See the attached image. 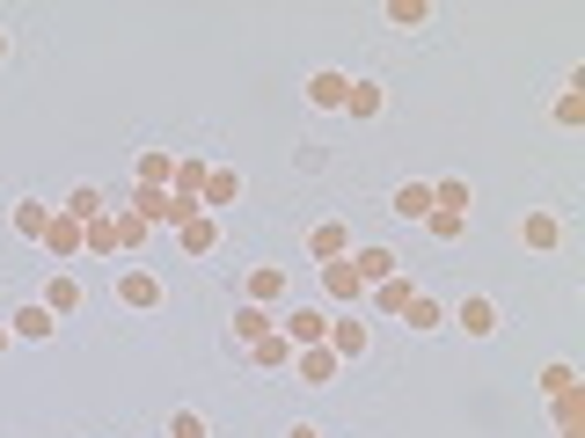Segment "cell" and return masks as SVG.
Returning a JSON list of instances; mask_svg holds the SVG:
<instances>
[{
	"mask_svg": "<svg viewBox=\"0 0 585 438\" xmlns=\"http://www.w3.org/2000/svg\"><path fill=\"white\" fill-rule=\"evenodd\" d=\"M446 329H462V337L490 343V337H498V329H505V307H498V300H483V292H468L462 307L446 315Z\"/></svg>",
	"mask_w": 585,
	"mask_h": 438,
	"instance_id": "1",
	"label": "cell"
},
{
	"mask_svg": "<svg viewBox=\"0 0 585 438\" xmlns=\"http://www.w3.org/2000/svg\"><path fill=\"white\" fill-rule=\"evenodd\" d=\"M37 242H45L51 264H81V256H88V234H81V219H67L59 205H51V227L37 234Z\"/></svg>",
	"mask_w": 585,
	"mask_h": 438,
	"instance_id": "2",
	"label": "cell"
},
{
	"mask_svg": "<svg viewBox=\"0 0 585 438\" xmlns=\"http://www.w3.org/2000/svg\"><path fill=\"white\" fill-rule=\"evenodd\" d=\"M286 373L300 380V388H330V380L344 373V358L330 351V343H308V351H292V365H286Z\"/></svg>",
	"mask_w": 585,
	"mask_h": 438,
	"instance_id": "3",
	"label": "cell"
},
{
	"mask_svg": "<svg viewBox=\"0 0 585 438\" xmlns=\"http://www.w3.org/2000/svg\"><path fill=\"white\" fill-rule=\"evenodd\" d=\"M278 337H286L292 351L322 343V337H330V307H292V315H278Z\"/></svg>",
	"mask_w": 585,
	"mask_h": 438,
	"instance_id": "4",
	"label": "cell"
},
{
	"mask_svg": "<svg viewBox=\"0 0 585 438\" xmlns=\"http://www.w3.org/2000/svg\"><path fill=\"white\" fill-rule=\"evenodd\" d=\"M351 270H359V285L373 292V285H389L395 270H403V256H395V248H381V242H366V248H351Z\"/></svg>",
	"mask_w": 585,
	"mask_h": 438,
	"instance_id": "5",
	"label": "cell"
},
{
	"mask_svg": "<svg viewBox=\"0 0 585 438\" xmlns=\"http://www.w3.org/2000/svg\"><path fill=\"white\" fill-rule=\"evenodd\" d=\"M286 285H292L286 264H256V270H249V285H242V300H249V307H278V300H286Z\"/></svg>",
	"mask_w": 585,
	"mask_h": 438,
	"instance_id": "6",
	"label": "cell"
},
{
	"mask_svg": "<svg viewBox=\"0 0 585 438\" xmlns=\"http://www.w3.org/2000/svg\"><path fill=\"white\" fill-rule=\"evenodd\" d=\"M8 329H15L23 343H51V337H59V315H51L45 300H23V307L8 315Z\"/></svg>",
	"mask_w": 585,
	"mask_h": 438,
	"instance_id": "7",
	"label": "cell"
},
{
	"mask_svg": "<svg viewBox=\"0 0 585 438\" xmlns=\"http://www.w3.org/2000/svg\"><path fill=\"white\" fill-rule=\"evenodd\" d=\"M322 343H330V351H337V358L351 365V358H366V343H373V329H366L359 315H330V337H322Z\"/></svg>",
	"mask_w": 585,
	"mask_h": 438,
	"instance_id": "8",
	"label": "cell"
},
{
	"mask_svg": "<svg viewBox=\"0 0 585 438\" xmlns=\"http://www.w3.org/2000/svg\"><path fill=\"white\" fill-rule=\"evenodd\" d=\"M118 307H140V315H146V307H162V278L140 270V264L118 270Z\"/></svg>",
	"mask_w": 585,
	"mask_h": 438,
	"instance_id": "9",
	"label": "cell"
},
{
	"mask_svg": "<svg viewBox=\"0 0 585 438\" xmlns=\"http://www.w3.org/2000/svg\"><path fill=\"white\" fill-rule=\"evenodd\" d=\"M322 300H337V307H359V300H366V285H359V270H351V256L322 264Z\"/></svg>",
	"mask_w": 585,
	"mask_h": 438,
	"instance_id": "10",
	"label": "cell"
},
{
	"mask_svg": "<svg viewBox=\"0 0 585 438\" xmlns=\"http://www.w3.org/2000/svg\"><path fill=\"white\" fill-rule=\"evenodd\" d=\"M271 329H278V315H271V307H235V321H227V337H235V351H249V343H264Z\"/></svg>",
	"mask_w": 585,
	"mask_h": 438,
	"instance_id": "11",
	"label": "cell"
},
{
	"mask_svg": "<svg viewBox=\"0 0 585 438\" xmlns=\"http://www.w3.org/2000/svg\"><path fill=\"white\" fill-rule=\"evenodd\" d=\"M381 110H389V88H381V81H373V73H359V81H351V88H344V118H381Z\"/></svg>",
	"mask_w": 585,
	"mask_h": 438,
	"instance_id": "12",
	"label": "cell"
},
{
	"mask_svg": "<svg viewBox=\"0 0 585 438\" xmlns=\"http://www.w3.org/2000/svg\"><path fill=\"white\" fill-rule=\"evenodd\" d=\"M132 183H146V191H169V183H176V146H146L140 161H132Z\"/></svg>",
	"mask_w": 585,
	"mask_h": 438,
	"instance_id": "13",
	"label": "cell"
},
{
	"mask_svg": "<svg viewBox=\"0 0 585 438\" xmlns=\"http://www.w3.org/2000/svg\"><path fill=\"white\" fill-rule=\"evenodd\" d=\"M205 212H227V205H242V169H205V191H198Z\"/></svg>",
	"mask_w": 585,
	"mask_h": 438,
	"instance_id": "14",
	"label": "cell"
},
{
	"mask_svg": "<svg viewBox=\"0 0 585 438\" xmlns=\"http://www.w3.org/2000/svg\"><path fill=\"white\" fill-rule=\"evenodd\" d=\"M37 300H45V307H51L59 321H73V315H81V278H73V270H51Z\"/></svg>",
	"mask_w": 585,
	"mask_h": 438,
	"instance_id": "15",
	"label": "cell"
},
{
	"mask_svg": "<svg viewBox=\"0 0 585 438\" xmlns=\"http://www.w3.org/2000/svg\"><path fill=\"white\" fill-rule=\"evenodd\" d=\"M403 329H410V337H439V329H446V307H439L432 292H410V307H403Z\"/></svg>",
	"mask_w": 585,
	"mask_h": 438,
	"instance_id": "16",
	"label": "cell"
},
{
	"mask_svg": "<svg viewBox=\"0 0 585 438\" xmlns=\"http://www.w3.org/2000/svg\"><path fill=\"white\" fill-rule=\"evenodd\" d=\"M176 248H183V256H213V248H219V212L183 219V227H176Z\"/></svg>",
	"mask_w": 585,
	"mask_h": 438,
	"instance_id": "17",
	"label": "cell"
},
{
	"mask_svg": "<svg viewBox=\"0 0 585 438\" xmlns=\"http://www.w3.org/2000/svg\"><path fill=\"white\" fill-rule=\"evenodd\" d=\"M308 256H315V264H337V256H351V227H344V219H322L315 234H308Z\"/></svg>",
	"mask_w": 585,
	"mask_h": 438,
	"instance_id": "18",
	"label": "cell"
},
{
	"mask_svg": "<svg viewBox=\"0 0 585 438\" xmlns=\"http://www.w3.org/2000/svg\"><path fill=\"white\" fill-rule=\"evenodd\" d=\"M512 234H520V248H557V242H563V219H557V212H520V227H512Z\"/></svg>",
	"mask_w": 585,
	"mask_h": 438,
	"instance_id": "19",
	"label": "cell"
},
{
	"mask_svg": "<svg viewBox=\"0 0 585 438\" xmlns=\"http://www.w3.org/2000/svg\"><path fill=\"white\" fill-rule=\"evenodd\" d=\"M8 227H15L23 242H37V234L51 227V205H45V197H15V205H8Z\"/></svg>",
	"mask_w": 585,
	"mask_h": 438,
	"instance_id": "20",
	"label": "cell"
},
{
	"mask_svg": "<svg viewBox=\"0 0 585 438\" xmlns=\"http://www.w3.org/2000/svg\"><path fill=\"white\" fill-rule=\"evenodd\" d=\"M344 88H351V73H337V66L308 73V102H315V110H344Z\"/></svg>",
	"mask_w": 585,
	"mask_h": 438,
	"instance_id": "21",
	"label": "cell"
},
{
	"mask_svg": "<svg viewBox=\"0 0 585 438\" xmlns=\"http://www.w3.org/2000/svg\"><path fill=\"white\" fill-rule=\"evenodd\" d=\"M389 212L395 219H417V227H425V212H432V183H395V197H389Z\"/></svg>",
	"mask_w": 585,
	"mask_h": 438,
	"instance_id": "22",
	"label": "cell"
},
{
	"mask_svg": "<svg viewBox=\"0 0 585 438\" xmlns=\"http://www.w3.org/2000/svg\"><path fill=\"white\" fill-rule=\"evenodd\" d=\"M242 358H249V365H256V373H286V365H292V343H286V337H278V329H271V337H264V343H249Z\"/></svg>",
	"mask_w": 585,
	"mask_h": 438,
	"instance_id": "23",
	"label": "cell"
},
{
	"mask_svg": "<svg viewBox=\"0 0 585 438\" xmlns=\"http://www.w3.org/2000/svg\"><path fill=\"white\" fill-rule=\"evenodd\" d=\"M549 416H557V438H571V431H585V380L571 394H557L549 402Z\"/></svg>",
	"mask_w": 585,
	"mask_h": 438,
	"instance_id": "24",
	"label": "cell"
},
{
	"mask_svg": "<svg viewBox=\"0 0 585 438\" xmlns=\"http://www.w3.org/2000/svg\"><path fill=\"white\" fill-rule=\"evenodd\" d=\"M59 212H67V219H81V227H88V219H103V212H110V205H103V191H96V183H73V191H67V205H59Z\"/></svg>",
	"mask_w": 585,
	"mask_h": 438,
	"instance_id": "25",
	"label": "cell"
},
{
	"mask_svg": "<svg viewBox=\"0 0 585 438\" xmlns=\"http://www.w3.org/2000/svg\"><path fill=\"white\" fill-rule=\"evenodd\" d=\"M410 270H395V278H389V285H373V292H366V300H373V307H381V315H403V307H410Z\"/></svg>",
	"mask_w": 585,
	"mask_h": 438,
	"instance_id": "26",
	"label": "cell"
},
{
	"mask_svg": "<svg viewBox=\"0 0 585 438\" xmlns=\"http://www.w3.org/2000/svg\"><path fill=\"white\" fill-rule=\"evenodd\" d=\"M535 388L549 394V402H557V394H571V388H578V365H571V358H549V365H541V380H535Z\"/></svg>",
	"mask_w": 585,
	"mask_h": 438,
	"instance_id": "27",
	"label": "cell"
},
{
	"mask_svg": "<svg viewBox=\"0 0 585 438\" xmlns=\"http://www.w3.org/2000/svg\"><path fill=\"white\" fill-rule=\"evenodd\" d=\"M425 234H432V242H462L468 212H439V205H432V212H425Z\"/></svg>",
	"mask_w": 585,
	"mask_h": 438,
	"instance_id": "28",
	"label": "cell"
},
{
	"mask_svg": "<svg viewBox=\"0 0 585 438\" xmlns=\"http://www.w3.org/2000/svg\"><path fill=\"white\" fill-rule=\"evenodd\" d=\"M81 234H88V256H118V219H110V212H103V219H88Z\"/></svg>",
	"mask_w": 585,
	"mask_h": 438,
	"instance_id": "29",
	"label": "cell"
},
{
	"mask_svg": "<svg viewBox=\"0 0 585 438\" xmlns=\"http://www.w3.org/2000/svg\"><path fill=\"white\" fill-rule=\"evenodd\" d=\"M389 23L395 29H425L432 23V0H389Z\"/></svg>",
	"mask_w": 585,
	"mask_h": 438,
	"instance_id": "30",
	"label": "cell"
},
{
	"mask_svg": "<svg viewBox=\"0 0 585 438\" xmlns=\"http://www.w3.org/2000/svg\"><path fill=\"white\" fill-rule=\"evenodd\" d=\"M432 205H439V212H468V183H462V175H439Z\"/></svg>",
	"mask_w": 585,
	"mask_h": 438,
	"instance_id": "31",
	"label": "cell"
},
{
	"mask_svg": "<svg viewBox=\"0 0 585 438\" xmlns=\"http://www.w3.org/2000/svg\"><path fill=\"white\" fill-rule=\"evenodd\" d=\"M162 438H213V424H205V410H169V431Z\"/></svg>",
	"mask_w": 585,
	"mask_h": 438,
	"instance_id": "32",
	"label": "cell"
},
{
	"mask_svg": "<svg viewBox=\"0 0 585 438\" xmlns=\"http://www.w3.org/2000/svg\"><path fill=\"white\" fill-rule=\"evenodd\" d=\"M110 219H118V248H140L146 234H154V227H146L140 212H124V205H110Z\"/></svg>",
	"mask_w": 585,
	"mask_h": 438,
	"instance_id": "33",
	"label": "cell"
},
{
	"mask_svg": "<svg viewBox=\"0 0 585 438\" xmlns=\"http://www.w3.org/2000/svg\"><path fill=\"white\" fill-rule=\"evenodd\" d=\"M549 118H557V124H585V96H557V102H549Z\"/></svg>",
	"mask_w": 585,
	"mask_h": 438,
	"instance_id": "34",
	"label": "cell"
},
{
	"mask_svg": "<svg viewBox=\"0 0 585 438\" xmlns=\"http://www.w3.org/2000/svg\"><path fill=\"white\" fill-rule=\"evenodd\" d=\"M278 438H322V424H308V416H292V424H286Z\"/></svg>",
	"mask_w": 585,
	"mask_h": 438,
	"instance_id": "35",
	"label": "cell"
},
{
	"mask_svg": "<svg viewBox=\"0 0 585 438\" xmlns=\"http://www.w3.org/2000/svg\"><path fill=\"white\" fill-rule=\"evenodd\" d=\"M8 343H15V329H8V321H0V358H8Z\"/></svg>",
	"mask_w": 585,
	"mask_h": 438,
	"instance_id": "36",
	"label": "cell"
},
{
	"mask_svg": "<svg viewBox=\"0 0 585 438\" xmlns=\"http://www.w3.org/2000/svg\"><path fill=\"white\" fill-rule=\"evenodd\" d=\"M8 51H15V37H8V29H0V66H8Z\"/></svg>",
	"mask_w": 585,
	"mask_h": 438,
	"instance_id": "37",
	"label": "cell"
}]
</instances>
